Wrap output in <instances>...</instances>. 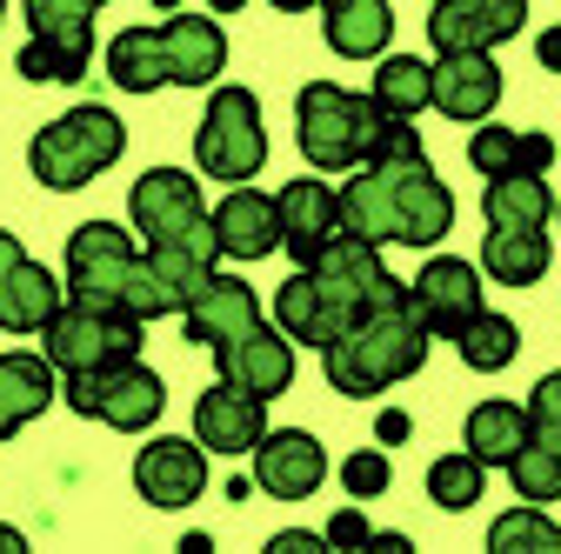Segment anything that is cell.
Listing matches in <instances>:
<instances>
[{"instance_id":"3","label":"cell","mask_w":561,"mask_h":554,"mask_svg":"<svg viewBox=\"0 0 561 554\" xmlns=\"http://www.w3.org/2000/svg\"><path fill=\"white\" fill-rule=\"evenodd\" d=\"M67 301L107 308V314H134V321L174 314L148 247H134V234L114 228V221H81L75 234H67Z\"/></svg>"},{"instance_id":"27","label":"cell","mask_w":561,"mask_h":554,"mask_svg":"<svg viewBox=\"0 0 561 554\" xmlns=\"http://www.w3.org/2000/svg\"><path fill=\"white\" fill-rule=\"evenodd\" d=\"M107 74H114L121 94L168 88V41H161V27H121L107 41Z\"/></svg>"},{"instance_id":"11","label":"cell","mask_w":561,"mask_h":554,"mask_svg":"<svg viewBox=\"0 0 561 554\" xmlns=\"http://www.w3.org/2000/svg\"><path fill=\"white\" fill-rule=\"evenodd\" d=\"M528 27V0H428V41L435 54L502 47Z\"/></svg>"},{"instance_id":"23","label":"cell","mask_w":561,"mask_h":554,"mask_svg":"<svg viewBox=\"0 0 561 554\" xmlns=\"http://www.w3.org/2000/svg\"><path fill=\"white\" fill-rule=\"evenodd\" d=\"M60 301H67L60 274L41 267V261H21L8 281H0V327H8V334H41L60 314Z\"/></svg>"},{"instance_id":"46","label":"cell","mask_w":561,"mask_h":554,"mask_svg":"<svg viewBox=\"0 0 561 554\" xmlns=\"http://www.w3.org/2000/svg\"><path fill=\"white\" fill-rule=\"evenodd\" d=\"M207 8H215V14H234V8H241V0H207Z\"/></svg>"},{"instance_id":"17","label":"cell","mask_w":561,"mask_h":554,"mask_svg":"<svg viewBox=\"0 0 561 554\" xmlns=\"http://www.w3.org/2000/svg\"><path fill=\"white\" fill-rule=\"evenodd\" d=\"M215 361H221V374H228V381L254 388L261 401L295 388V341L280 334V327H267V321H261V327H248L241 341H228V348H215Z\"/></svg>"},{"instance_id":"22","label":"cell","mask_w":561,"mask_h":554,"mask_svg":"<svg viewBox=\"0 0 561 554\" xmlns=\"http://www.w3.org/2000/svg\"><path fill=\"white\" fill-rule=\"evenodd\" d=\"M321 27L341 60H381L394 41V8L388 0H321Z\"/></svg>"},{"instance_id":"15","label":"cell","mask_w":561,"mask_h":554,"mask_svg":"<svg viewBox=\"0 0 561 554\" xmlns=\"http://www.w3.org/2000/svg\"><path fill=\"white\" fill-rule=\"evenodd\" d=\"M248 327H261V295L241 281V274H207V288L181 308V334L194 348H228Z\"/></svg>"},{"instance_id":"9","label":"cell","mask_w":561,"mask_h":554,"mask_svg":"<svg viewBox=\"0 0 561 554\" xmlns=\"http://www.w3.org/2000/svg\"><path fill=\"white\" fill-rule=\"evenodd\" d=\"M140 334H148V321L107 314V308H81V301H60V314L41 327L47 361H54L60 374L107 368V361H134V355H140Z\"/></svg>"},{"instance_id":"6","label":"cell","mask_w":561,"mask_h":554,"mask_svg":"<svg viewBox=\"0 0 561 554\" xmlns=\"http://www.w3.org/2000/svg\"><path fill=\"white\" fill-rule=\"evenodd\" d=\"M60 401L81 414V422H101L114 435H148L168 407V381L148 361H107V368H81L60 374Z\"/></svg>"},{"instance_id":"29","label":"cell","mask_w":561,"mask_h":554,"mask_svg":"<svg viewBox=\"0 0 561 554\" xmlns=\"http://www.w3.org/2000/svg\"><path fill=\"white\" fill-rule=\"evenodd\" d=\"M481 215H488V228H548V215H554L548 174H495L481 194Z\"/></svg>"},{"instance_id":"48","label":"cell","mask_w":561,"mask_h":554,"mask_svg":"<svg viewBox=\"0 0 561 554\" xmlns=\"http://www.w3.org/2000/svg\"><path fill=\"white\" fill-rule=\"evenodd\" d=\"M0 14H8V0H0Z\"/></svg>"},{"instance_id":"12","label":"cell","mask_w":561,"mask_h":554,"mask_svg":"<svg viewBox=\"0 0 561 554\" xmlns=\"http://www.w3.org/2000/svg\"><path fill=\"white\" fill-rule=\"evenodd\" d=\"M267 435V401L241 381H215L201 401H194V441L207 454H254V441Z\"/></svg>"},{"instance_id":"25","label":"cell","mask_w":561,"mask_h":554,"mask_svg":"<svg viewBox=\"0 0 561 554\" xmlns=\"http://www.w3.org/2000/svg\"><path fill=\"white\" fill-rule=\"evenodd\" d=\"M468 161L495 181V174H548L554 168V141L548 134H522V127H474V141H468Z\"/></svg>"},{"instance_id":"18","label":"cell","mask_w":561,"mask_h":554,"mask_svg":"<svg viewBox=\"0 0 561 554\" xmlns=\"http://www.w3.org/2000/svg\"><path fill=\"white\" fill-rule=\"evenodd\" d=\"M495 101H502V67L488 60L481 47L435 60V107L448 120H488V114H495Z\"/></svg>"},{"instance_id":"14","label":"cell","mask_w":561,"mask_h":554,"mask_svg":"<svg viewBox=\"0 0 561 554\" xmlns=\"http://www.w3.org/2000/svg\"><path fill=\"white\" fill-rule=\"evenodd\" d=\"M134 488H140L148 508H187V501H201V488H207V448L154 435L148 448L134 454Z\"/></svg>"},{"instance_id":"30","label":"cell","mask_w":561,"mask_h":554,"mask_svg":"<svg viewBox=\"0 0 561 554\" xmlns=\"http://www.w3.org/2000/svg\"><path fill=\"white\" fill-rule=\"evenodd\" d=\"M381 114L394 120H414L421 107H435V60H414V54H381L375 60V88Z\"/></svg>"},{"instance_id":"31","label":"cell","mask_w":561,"mask_h":554,"mask_svg":"<svg viewBox=\"0 0 561 554\" xmlns=\"http://www.w3.org/2000/svg\"><path fill=\"white\" fill-rule=\"evenodd\" d=\"M455 348H461V361L474 368V374H502L515 355H522V327L508 321V314H474L461 334H455Z\"/></svg>"},{"instance_id":"1","label":"cell","mask_w":561,"mask_h":554,"mask_svg":"<svg viewBox=\"0 0 561 554\" xmlns=\"http://www.w3.org/2000/svg\"><path fill=\"white\" fill-rule=\"evenodd\" d=\"M455 228V194L428 154H381L362 161L341 187V234L375 247H435Z\"/></svg>"},{"instance_id":"33","label":"cell","mask_w":561,"mask_h":554,"mask_svg":"<svg viewBox=\"0 0 561 554\" xmlns=\"http://www.w3.org/2000/svg\"><path fill=\"white\" fill-rule=\"evenodd\" d=\"M88 60H94V47H67V41H41V34H34V41L14 54V74L34 81V88H47V81L67 88V81L88 74Z\"/></svg>"},{"instance_id":"19","label":"cell","mask_w":561,"mask_h":554,"mask_svg":"<svg viewBox=\"0 0 561 554\" xmlns=\"http://www.w3.org/2000/svg\"><path fill=\"white\" fill-rule=\"evenodd\" d=\"M215 247H221L228 261H261V254H274V247H280L274 194H261V187L241 181V187L215 207Z\"/></svg>"},{"instance_id":"47","label":"cell","mask_w":561,"mask_h":554,"mask_svg":"<svg viewBox=\"0 0 561 554\" xmlns=\"http://www.w3.org/2000/svg\"><path fill=\"white\" fill-rule=\"evenodd\" d=\"M154 8H161V14H168V8H181V0H154Z\"/></svg>"},{"instance_id":"37","label":"cell","mask_w":561,"mask_h":554,"mask_svg":"<svg viewBox=\"0 0 561 554\" xmlns=\"http://www.w3.org/2000/svg\"><path fill=\"white\" fill-rule=\"evenodd\" d=\"M334 474H341V488L355 495V501H375V495H388V481H394V468H388V454H381V448H355V454H347Z\"/></svg>"},{"instance_id":"5","label":"cell","mask_w":561,"mask_h":554,"mask_svg":"<svg viewBox=\"0 0 561 554\" xmlns=\"http://www.w3.org/2000/svg\"><path fill=\"white\" fill-rule=\"evenodd\" d=\"M121 148H127V120L114 114V107H75V114H60V120H47L34 141H27V168H34V181L41 187H54V194H75V187H88L94 174H107L114 161H121Z\"/></svg>"},{"instance_id":"24","label":"cell","mask_w":561,"mask_h":554,"mask_svg":"<svg viewBox=\"0 0 561 554\" xmlns=\"http://www.w3.org/2000/svg\"><path fill=\"white\" fill-rule=\"evenodd\" d=\"M548 261H554L548 228H488L481 234V267H488V281H502V288H535L548 274Z\"/></svg>"},{"instance_id":"4","label":"cell","mask_w":561,"mask_h":554,"mask_svg":"<svg viewBox=\"0 0 561 554\" xmlns=\"http://www.w3.org/2000/svg\"><path fill=\"white\" fill-rule=\"evenodd\" d=\"M388 120L375 94H347L334 81H308L301 101H295V141L308 154V168L321 174H347V168H362L381 154L388 141Z\"/></svg>"},{"instance_id":"2","label":"cell","mask_w":561,"mask_h":554,"mask_svg":"<svg viewBox=\"0 0 561 554\" xmlns=\"http://www.w3.org/2000/svg\"><path fill=\"white\" fill-rule=\"evenodd\" d=\"M428 327H421L414 301L394 295L381 308H368L355 327H341L328 348H321V368H328V388L347 394V401H375L388 394L394 381L421 374V361H428Z\"/></svg>"},{"instance_id":"28","label":"cell","mask_w":561,"mask_h":554,"mask_svg":"<svg viewBox=\"0 0 561 554\" xmlns=\"http://www.w3.org/2000/svg\"><path fill=\"white\" fill-rule=\"evenodd\" d=\"M522 441H528V407H522V401H481V407L468 414V428H461V448H468L481 468H508Z\"/></svg>"},{"instance_id":"49","label":"cell","mask_w":561,"mask_h":554,"mask_svg":"<svg viewBox=\"0 0 561 554\" xmlns=\"http://www.w3.org/2000/svg\"><path fill=\"white\" fill-rule=\"evenodd\" d=\"M554 215H561V200H554Z\"/></svg>"},{"instance_id":"44","label":"cell","mask_w":561,"mask_h":554,"mask_svg":"<svg viewBox=\"0 0 561 554\" xmlns=\"http://www.w3.org/2000/svg\"><path fill=\"white\" fill-rule=\"evenodd\" d=\"M274 14H308V8H321V0H267Z\"/></svg>"},{"instance_id":"43","label":"cell","mask_w":561,"mask_h":554,"mask_svg":"<svg viewBox=\"0 0 561 554\" xmlns=\"http://www.w3.org/2000/svg\"><path fill=\"white\" fill-rule=\"evenodd\" d=\"M27 261V247H21V234H8V228H0V281H8V274Z\"/></svg>"},{"instance_id":"10","label":"cell","mask_w":561,"mask_h":554,"mask_svg":"<svg viewBox=\"0 0 561 554\" xmlns=\"http://www.w3.org/2000/svg\"><path fill=\"white\" fill-rule=\"evenodd\" d=\"M408 301L421 314V327H428L435 341H455L488 301H481V274L474 261H455V254H428V267L408 281Z\"/></svg>"},{"instance_id":"38","label":"cell","mask_w":561,"mask_h":554,"mask_svg":"<svg viewBox=\"0 0 561 554\" xmlns=\"http://www.w3.org/2000/svg\"><path fill=\"white\" fill-rule=\"evenodd\" d=\"M528 435H535V441H548V448L561 454V368H554V374H541V381H535V394H528Z\"/></svg>"},{"instance_id":"40","label":"cell","mask_w":561,"mask_h":554,"mask_svg":"<svg viewBox=\"0 0 561 554\" xmlns=\"http://www.w3.org/2000/svg\"><path fill=\"white\" fill-rule=\"evenodd\" d=\"M267 547H280V554H328V534H308V528H288V534H274Z\"/></svg>"},{"instance_id":"41","label":"cell","mask_w":561,"mask_h":554,"mask_svg":"<svg viewBox=\"0 0 561 554\" xmlns=\"http://www.w3.org/2000/svg\"><path fill=\"white\" fill-rule=\"evenodd\" d=\"M375 435H381V448H401V441L414 435V422H408V414H401V407H388V414H381V428H375Z\"/></svg>"},{"instance_id":"13","label":"cell","mask_w":561,"mask_h":554,"mask_svg":"<svg viewBox=\"0 0 561 554\" xmlns=\"http://www.w3.org/2000/svg\"><path fill=\"white\" fill-rule=\"evenodd\" d=\"M328 481V448L308 428H274L254 441V488L274 501H308Z\"/></svg>"},{"instance_id":"39","label":"cell","mask_w":561,"mask_h":554,"mask_svg":"<svg viewBox=\"0 0 561 554\" xmlns=\"http://www.w3.org/2000/svg\"><path fill=\"white\" fill-rule=\"evenodd\" d=\"M368 541H375V528H368L362 508H341V515L328 521V547H368Z\"/></svg>"},{"instance_id":"42","label":"cell","mask_w":561,"mask_h":554,"mask_svg":"<svg viewBox=\"0 0 561 554\" xmlns=\"http://www.w3.org/2000/svg\"><path fill=\"white\" fill-rule=\"evenodd\" d=\"M535 60L548 67V74H561V21H554V27H541V41H535Z\"/></svg>"},{"instance_id":"16","label":"cell","mask_w":561,"mask_h":554,"mask_svg":"<svg viewBox=\"0 0 561 554\" xmlns=\"http://www.w3.org/2000/svg\"><path fill=\"white\" fill-rule=\"evenodd\" d=\"M274 215H280V247H288L301 267H314L328 254V241L341 234V194L328 181H288L274 194Z\"/></svg>"},{"instance_id":"32","label":"cell","mask_w":561,"mask_h":554,"mask_svg":"<svg viewBox=\"0 0 561 554\" xmlns=\"http://www.w3.org/2000/svg\"><path fill=\"white\" fill-rule=\"evenodd\" d=\"M107 0H27V27L41 41H67V47H94V14Z\"/></svg>"},{"instance_id":"20","label":"cell","mask_w":561,"mask_h":554,"mask_svg":"<svg viewBox=\"0 0 561 554\" xmlns=\"http://www.w3.org/2000/svg\"><path fill=\"white\" fill-rule=\"evenodd\" d=\"M161 41H168V81L174 88H215L221 81L228 41H221V27L207 14H168Z\"/></svg>"},{"instance_id":"7","label":"cell","mask_w":561,"mask_h":554,"mask_svg":"<svg viewBox=\"0 0 561 554\" xmlns=\"http://www.w3.org/2000/svg\"><path fill=\"white\" fill-rule=\"evenodd\" d=\"M127 221L148 247H194V254H221L215 247V215L201 207V181L181 168H148L127 194Z\"/></svg>"},{"instance_id":"8","label":"cell","mask_w":561,"mask_h":554,"mask_svg":"<svg viewBox=\"0 0 561 554\" xmlns=\"http://www.w3.org/2000/svg\"><path fill=\"white\" fill-rule=\"evenodd\" d=\"M194 168L207 181H254L267 168V127H261V101L248 88H215L201 127H194Z\"/></svg>"},{"instance_id":"26","label":"cell","mask_w":561,"mask_h":554,"mask_svg":"<svg viewBox=\"0 0 561 554\" xmlns=\"http://www.w3.org/2000/svg\"><path fill=\"white\" fill-rule=\"evenodd\" d=\"M274 327L295 341V348H328V341L341 334L334 327V314H328V295H321V281L301 267V274H288V281L274 288Z\"/></svg>"},{"instance_id":"36","label":"cell","mask_w":561,"mask_h":554,"mask_svg":"<svg viewBox=\"0 0 561 554\" xmlns=\"http://www.w3.org/2000/svg\"><path fill=\"white\" fill-rule=\"evenodd\" d=\"M508 481H515V495L522 501H535V508H548V501H561V454L548 448V441H522L515 448V461H508Z\"/></svg>"},{"instance_id":"34","label":"cell","mask_w":561,"mask_h":554,"mask_svg":"<svg viewBox=\"0 0 561 554\" xmlns=\"http://www.w3.org/2000/svg\"><path fill=\"white\" fill-rule=\"evenodd\" d=\"M481 488H488V468H481L468 448H461V454H435V468H428V501H435V508L461 515V508L481 501Z\"/></svg>"},{"instance_id":"35","label":"cell","mask_w":561,"mask_h":554,"mask_svg":"<svg viewBox=\"0 0 561 554\" xmlns=\"http://www.w3.org/2000/svg\"><path fill=\"white\" fill-rule=\"evenodd\" d=\"M488 547L495 554H561V528L535 501H522V508H508L495 528H488Z\"/></svg>"},{"instance_id":"21","label":"cell","mask_w":561,"mask_h":554,"mask_svg":"<svg viewBox=\"0 0 561 554\" xmlns=\"http://www.w3.org/2000/svg\"><path fill=\"white\" fill-rule=\"evenodd\" d=\"M60 394V368L47 355H0V441H14L34 414H47Z\"/></svg>"},{"instance_id":"45","label":"cell","mask_w":561,"mask_h":554,"mask_svg":"<svg viewBox=\"0 0 561 554\" xmlns=\"http://www.w3.org/2000/svg\"><path fill=\"white\" fill-rule=\"evenodd\" d=\"M0 554H21V534H14L8 521H0Z\"/></svg>"}]
</instances>
